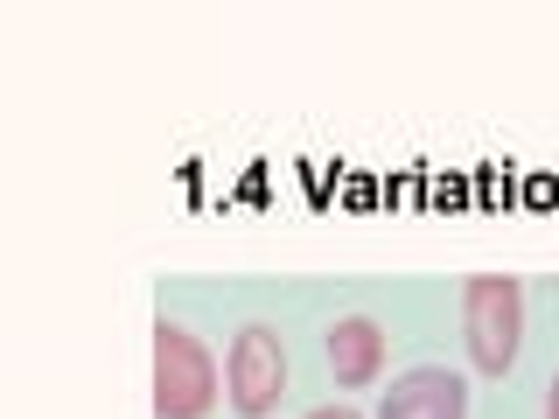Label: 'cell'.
Listing matches in <instances>:
<instances>
[{
	"label": "cell",
	"mask_w": 559,
	"mask_h": 419,
	"mask_svg": "<svg viewBox=\"0 0 559 419\" xmlns=\"http://www.w3.org/2000/svg\"><path fill=\"white\" fill-rule=\"evenodd\" d=\"M462 343L483 378H511V363L524 349V279H511V273L462 279Z\"/></svg>",
	"instance_id": "cell-1"
},
{
	"label": "cell",
	"mask_w": 559,
	"mask_h": 419,
	"mask_svg": "<svg viewBox=\"0 0 559 419\" xmlns=\"http://www.w3.org/2000/svg\"><path fill=\"white\" fill-rule=\"evenodd\" d=\"M217 357L182 322H154V419H210Z\"/></svg>",
	"instance_id": "cell-2"
},
{
	"label": "cell",
	"mask_w": 559,
	"mask_h": 419,
	"mask_svg": "<svg viewBox=\"0 0 559 419\" xmlns=\"http://www.w3.org/2000/svg\"><path fill=\"white\" fill-rule=\"evenodd\" d=\"M280 392H287V343L266 322H245L231 336V357H224V398L238 419H266Z\"/></svg>",
	"instance_id": "cell-3"
},
{
	"label": "cell",
	"mask_w": 559,
	"mask_h": 419,
	"mask_svg": "<svg viewBox=\"0 0 559 419\" xmlns=\"http://www.w3.org/2000/svg\"><path fill=\"white\" fill-rule=\"evenodd\" d=\"M378 419H468V378L441 371V363H419V371L392 378Z\"/></svg>",
	"instance_id": "cell-4"
},
{
	"label": "cell",
	"mask_w": 559,
	"mask_h": 419,
	"mask_svg": "<svg viewBox=\"0 0 559 419\" xmlns=\"http://www.w3.org/2000/svg\"><path fill=\"white\" fill-rule=\"evenodd\" d=\"M322 349H329V378H336L343 392H364V384L384 378V328L371 314H343Z\"/></svg>",
	"instance_id": "cell-5"
},
{
	"label": "cell",
	"mask_w": 559,
	"mask_h": 419,
	"mask_svg": "<svg viewBox=\"0 0 559 419\" xmlns=\"http://www.w3.org/2000/svg\"><path fill=\"white\" fill-rule=\"evenodd\" d=\"M308 419H364V412H349V406H314Z\"/></svg>",
	"instance_id": "cell-6"
},
{
	"label": "cell",
	"mask_w": 559,
	"mask_h": 419,
	"mask_svg": "<svg viewBox=\"0 0 559 419\" xmlns=\"http://www.w3.org/2000/svg\"><path fill=\"white\" fill-rule=\"evenodd\" d=\"M546 419H559V371H552V384H546Z\"/></svg>",
	"instance_id": "cell-7"
}]
</instances>
